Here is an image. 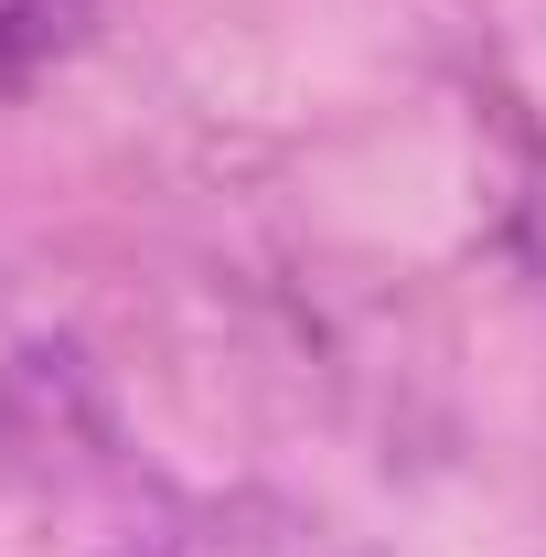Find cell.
<instances>
[{"mask_svg":"<svg viewBox=\"0 0 546 557\" xmlns=\"http://www.w3.org/2000/svg\"><path fill=\"white\" fill-rule=\"evenodd\" d=\"M75 22H86V0H0V86H22L44 54H65Z\"/></svg>","mask_w":546,"mask_h":557,"instance_id":"cell-1","label":"cell"}]
</instances>
